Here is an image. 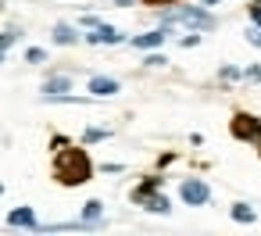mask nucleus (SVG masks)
I'll return each instance as SVG.
<instances>
[{
    "mask_svg": "<svg viewBox=\"0 0 261 236\" xmlns=\"http://www.w3.org/2000/svg\"><path fill=\"white\" fill-rule=\"evenodd\" d=\"M83 218H90V222H104V204H100V200H86Z\"/></svg>",
    "mask_w": 261,
    "mask_h": 236,
    "instance_id": "ddd939ff",
    "label": "nucleus"
},
{
    "mask_svg": "<svg viewBox=\"0 0 261 236\" xmlns=\"http://www.w3.org/2000/svg\"><path fill=\"white\" fill-rule=\"evenodd\" d=\"M68 90H72V79H68V75H54V79H47V83H43V97H47V100L65 97Z\"/></svg>",
    "mask_w": 261,
    "mask_h": 236,
    "instance_id": "6e6552de",
    "label": "nucleus"
},
{
    "mask_svg": "<svg viewBox=\"0 0 261 236\" xmlns=\"http://www.w3.org/2000/svg\"><path fill=\"white\" fill-rule=\"evenodd\" d=\"M143 204H147V211H154V215H168V211H172V200H168L165 193H150Z\"/></svg>",
    "mask_w": 261,
    "mask_h": 236,
    "instance_id": "9b49d317",
    "label": "nucleus"
},
{
    "mask_svg": "<svg viewBox=\"0 0 261 236\" xmlns=\"http://www.w3.org/2000/svg\"><path fill=\"white\" fill-rule=\"evenodd\" d=\"M118 4H133V0H118Z\"/></svg>",
    "mask_w": 261,
    "mask_h": 236,
    "instance_id": "b1692460",
    "label": "nucleus"
},
{
    "mask_svg": "<svg viewBox=\"0 0 261 236\" xmlns=\"http://www.w3.org/2000/svg\"><path fill=\"white\" fill-rule=\"evenodd\" d=\"M15 40H18V33H15V29H8V33H0V50H8V47H15Z\"/></svg>",
    "mask_w": 261,
    "mask_h": 236,
    "instance_id": "f3484780",
    "label": "nucleus"
},
{
    "mask_svg": "<svg viewBox=\"0 0 261 236\" xmlns=\"http://www.w3.org/2000/svg\"><path fill=\"white\" fill-rule=\"evenodd\" d=\"M0 65H4V50H0Z\"/></svg>",
    "mask_w": 261,
    "mask_h": 236,
    "instance_id": "393cba45",
    "label": "nucleus"
},
{
    "mask_svg": "<svg viewBox=\"0 0 261 236\" xmlns=\"http://www.w3.org/2000/svg\"><path fill=\"white\" fill-rule=\"evenodd\" d=\"M243 79H247V83H257V79H261V68H257V65H250V68L243 72Z\"/></svg>",
    "mask_w": 261,
    "mask_h": 236,
    "instance_id": "a211bd4d",
    "label": "nucleus"
},
{
    "mask_svg": "<svg viewBox=\"0 0 261 236\" xmlns=\"http://www.w3.org/2000/svg\"><path fill=\"white\" fill-rule=\"evenodd\" d=\"M43 58H47V50H40V47H29V50H25V61H29V65H40Z\"/></svg>",
    "mask_w": 261,
    "mask_h": 236,
    "instance_id": "dca6fc26",
    "label": "nucleus"
},
{
    "mask_svg": "<svg viewBox=\"0 0 261 236\" xmlns=\"http://www.w3.org/2000/svg\"><path fill=\"white\" fill-rule=\"evenodd\" d=\"M232 136L236 140H247L261 150V118H250V115H236L232 118Z\"/></svg>",
    "mask_w": 261,
    "mask_h": 236,
    "instance_id": "7ed1b4c3",
    "label": "nucleus"
},
{
    "mask_svg": "<svg viewBox=\"0 0 261 236\" xmlns=\"http://www.w3.org/2000/svg\"><path fill=\"white\" fill-rule=\"evenodd\" d=\"M165 40H168V25L150 29V33H143V36H133V47H136V50H154V47H161Z\"/></svg>",
    "mask_w": 261,
    "mask_h": 236,
    "instance_id": "423d86ee",
    "label": "nucleus"
},
{
    "mask_svg": "<svg viewBox=\"0 0 261 236\" xmlns=\"http://www.w3.org/2000/svg\"><path fill=\"white\" fill-rule=\"evenodd\" d=\"M8 225H25V229H36V215H33V207H15V211L8 215Z\"/></svg>",
    "mask_w": 261,
    "mask_h": 236,
    "instance_id": "9d476101",
    "label": "nucleus"
},
{
    "mask_svg": "<svg viewBox=\"0 0 261 236\" xmlns=\"http://www.w3.org/2000/svg\"><path fill=\"white\" fill-rule=\"evenodd\" d=\"M247 40H250L254 47H261V29H247Z\"/></svg>",
    "mask_w": 261,
    "mask_h": 236,
    "instance_id": "aec40b11",
    "label": "nucleus"
},
{
    "mask_svg": "<svg viewBox=\"0 0 261 236\" xmlns=\"http://www.w3.org/2000/svg\"><path fill=\"white\" fill-rule=\"evenodd\" d=\"M200 4H218V0H200Z\"/></svg>",
    "mask_w": 261,
    "mask_h": 236,
    "instance_id": "5701e85b",
    "label": "nucleus"
},
{
    "mask_svg": "<svg viewBox=\"0 0 261 236\" xmlns=\"http://www.w3.org/2000/svg\"><path fill=\"white\" fill-rule=\"evenodd\" d=\"M122 86H118V79H111V75H93L90 79V93L93 97H115Z\"/></svg>",
    "mask_w": 261,
    "mask_h": 236,
    "instance_id": "0eeeda50",
    "label": "nucleus"
},
{
    "mask_svg": "<svg viewBox=\"0 0 261 236\" xmlns=\"http://www.w3.org/2000/svg\"><path fill=\"white\" fill-rule=\"evenodd\" d=\"M108 136H111L108 129H86V133H83V143H100V140H108Z\"/></svg>",
    "mask_w": 261,
    "mask_h": 236,
    "instance_id": "2eb2a0df",
    "label": "nucleus"
},
{
    "mask_svg": "<svg viewBox=\"0 0 261 236\" xmlns=\"http://www.w3.org/2000/svg\"><path fill=\"white\" fill-rule=\"evenodd\" d=\"M179 197H182L190 207H200V204H207V200H211V190H207V182H204V179H182Z\"/></svg>",
    "mask_w": 261,
    "mask_h": 236,
    "instance_id": "20e7f679",
    "label": "nucleus"
},
{
    "mask_svg": "<svg viewBox=\"0 0 261 236\" xmlns=\"http://www.w3.org/2000/svg\"><path fill=\"white\" fill-rule=\"evenodd\" d=\"M0 193H4V186H0Z\"/></svg>",
    "mask_w": 261,
    "mask_h": 236,
    "instance_id": "a878e982",
    "label": "nucleus"
},
{
    "mask_svg": "<svg viewBox=\"0 0 261 236\" xmlns=\"http://www.w3.org/2000/svg\"><path fill=\"white\" fill-rule=\"evenodd\" d=\"M232 218H236V222H247V225H250V222H254L257 215H254V207H250V204H232Z\"/></svg>",
    "mask_w": 261,
    "mask_h": 236,
    "instance_id": "4468645a",
    "label": "nucleus"
},
{
    "mask_svg": "<svg viewBox=\"0 0 261 236\" xmlns=\"http://www.w3.org/2000/svg\"><path fill=\"white\" fill-rule=\"evenodd\" d=\"M250 18H254V25L261 29V8H250Z\"/></svg>",
    "mask_w": 261,
    "mask_h": 236,
    "instance_id": "412c9836",
    "label": "nucleus"
},
{
    "mask_svg": "<svg viewBox=\"0 0 261 236\" xmlns=\"http://www.w3.org/2000/svg\"><path fill=\"white\" fill-rule=\"evenodd\" d=\"M83 40H86V43H111V47H115V43H122V40H125V33H122V29H115V25H93V29H90V36H83Z\"/></svg>",
    "mask_w": 261,
    "mask_h": 236,
    "instance_id": "39448f33",
    "label": "nucleus"
},
{
    "mask_svg": "<svg viewBox=\"0 0 261 236\" xmlns=\"http://www.w3.org/2000/svg\"><path fill=\"white\" fill-rule=\"evenodd\" d=\"M54 43H58V47H72V43H79V29L68 25V22H58V25H54Z\"/></svg>",
    "mask_w": 261,
    "mask_h": 236,
    "instance_id": "1a4fd4ad",
    "label": "nucleus"
},
{
    "mask_svg": "<svg viewBox=\"0 0 261 236\" xmlns=\"http://www.w3.org/2000/svg\"><path fill=\"white\" fill-rule=\"evenodd\" d=\"M158 186H161V179H158V175H150L143 186H136V190H133V200H136V204H143V200H147V197H150Z\"/></svg>",
    "mask_w": 261,
    "mask_h": 236,
    "instance_id": "f8f14e48",
    "label": "nucleus"
},
{
    "mask_svg": "<svg viewBox=\"0 0 261 236\" xmlns=\"http://www.w3.org/2000/svg\"><path fill=\"white\" fill-rule=\"evenodd\" d=\"M147 4H175V0H147Z\"/></svg>",
    "mask_w": 261,
    "mask_h": 236,
    "instance_id": "4be33fe9",
    "label": "nucleus"
},
{
    "mask_svg": "<svg viewBox=\"0 0 261 236\" xmlns=\"http://www.w3.org/2000/svg\"><path fill=\"white\" fill-rule=\"evenodd\" d=\"M90 172H93V165H90L86 150H79V147L58 150V158H54V179L61 186H79V182L90 179Z\"/></svg>",
    "mask_w": 261,
    "mask_h": 236,
    "instance_id": "f257e3e1",
    "label": "nucleus"
},
{
    "mask_svg": "<svg viewBox=\"0 0 261 236\" xmlns=\"http://www.w3.org/2000/svg\"><path fill=\"white\" fill-rule=\"evenodd\" d=\"M161 65H168L161 54H150V58H147V68H161Z\"/></svg>",
    "mask_w": 261,
    "mask_h": 236,
    "instance_id": "6ab92c4d",
    "label": "nucleus"
},
{
    "mask_svg": "<svg viewBox=\"0 0 261 236\" xmlns=\"http://www.w3.org/2000/svg\"><path fill=\"white\" fill-rule=\"evenodd\" d=\"M161 25H190V29H215V15L204 8H175L161 18Z\"/></svg>",
    "mask_w": 261,
    "mask_h": 236,
    "instance_id": "f03ea898",
    "label": "nucleus"
}]
</instances>
